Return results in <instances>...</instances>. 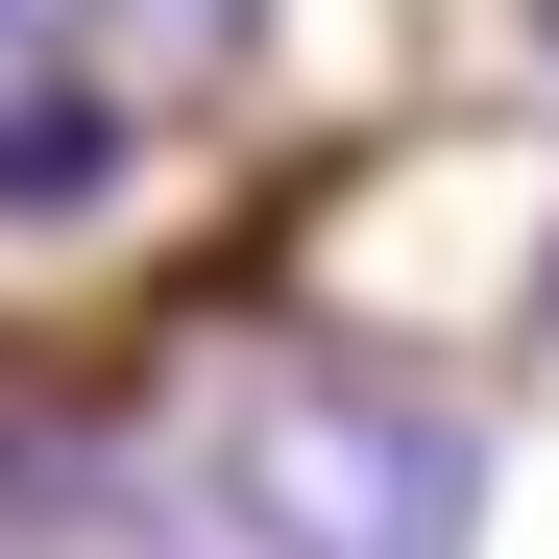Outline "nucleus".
Here are the masks:
<instances>
[{
	"label": "nucleus",
	"instance_id": "f257e3e1",
	"mask_svg": "<svg viewBox=\"0 0 559 559\" xmlns=\"http://www.w3.org/2000/svg\"><path fill=\"white\" fill-rule=\"evenodd\" d=\"M98 170H122V122H98V98H0V219H73Z\"/></svg>",
	"mask_w": 559,
	"mask_h": 559
}]
</instances>
